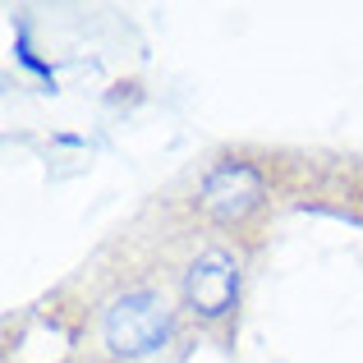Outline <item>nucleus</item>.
I'll return each instance as SVG.
<instances>
[{
  "label": "nucleus",
  "instance_id": "f257e3e1",
  "mask_svg": "<svg viewBox=\"0 0 363 363\" xmlns=\"http://www.w3.org/2000/svg\"><path fill=\"white\" fill-rule=\"evenodd\" d=\"M170 331H175V313H170L166 294H157L152 285H133L106 308V345L120 359H143L161 350Z\"/></svg>",
  "mask_w": 363,
  "mask_h": 363
},
{
  "label": "nucleus",
  "instance_id": "7ed1b4c3",
  "mask_svg": "<svg viewBox=\"0 0 363 363\" xmlns=\"http://www.w3.org/2000/svg\"><path fill=\"white\" fill-rule=\"evenodd\" d=\"M198 203H203L207 216L235 225L262 203V175H257L248 161H225V166H216L212 175L203 179V198H198Z\"/></svg>",
  "mask_w": 363,
  "mask_h": 363
},
{
  "label": "nucleus",
  "instance_id": "f03ea898",
  "mask_svg": "<svg viewBox=\"0 0 363 363\" xmlns=\"http://www.w3.org/2000/svg\"><path fill=\"white\" fill-rule=\"evenodd\" d=\"M184 299L198 322H221L230 318L235 299H240V262L225 248H207L189 262L184 276Z\"/></svg>",
  "mask_w": 363,
  "mask_h": 363
}]
</instances>
